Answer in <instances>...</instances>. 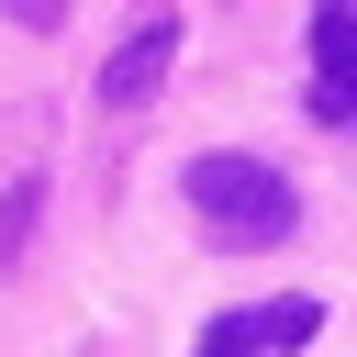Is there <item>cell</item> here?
<instances>
[{
    "instance_id": "1",
    "label": "cell",
    "mask_w": 357,
    "mask_h": 357,
    "mask_svg": "<svg viewBox=\"0 0 357 357\" xmlns=\"http://www.w3.org/2000/svg\"><path fill=\"white\" fill-rule=\"evenodd\" d=\"M190 212L223 234V245H290V223H301V190L268 167V156H190Z\"/></svg>"
},
{
    "instance_id": "6",
    "label": "cell",
    "mask_w": 357,
    "mask_h": 357,
    "mask_svg": "<svg viewBox=\"0 0 357 357\" xmlns=\"http://www.w3.org/2000/svg\"><path fill=\"white\" fill-rule=\"evenodd\" d=\"M324 11H357V0H324Z\"/></svg>"
},
{
    "instance_id": "2",
    "label": "cell",
    "mask_w": 357,
    "mask_h": 357,
    "mask_svg": "<svg viewBox=\"0 0 357 357\" xmlns=\"http://www.w3.org/2000/svg\"><path fill=\"white\" fill-rule=\"evenodd\" d=\"M167 67H178V11L145 0V11L123 22V45L100 56V100H112V112H145V100L167 89Z\"/></svg>"
},
{
    "instance_id": "3",
    "label": "cell",
    "mask_w": 357,
    "mask_h": 357,
    "mask_svg": "<svg viewBox=\"0 0 357 357\" xmlns=\"http://www.w3.org/2000/svg\"><path fill=\"white\" fill-rule=\"evenodd\" d=\"M324 335V301L312 290H279V301H245V312H212L201 324V357H290Z\"/></svg>"
},
{
    "instance_id": "4",
    "label": "cell",
    "mask_w": 357,
    "mask_h": 357,
    "mask_svg": "<svg viewBox=\"0 0 357 357\" xmlns=\"http://www.w3.org/2000/svg\"><path fill=\"white\" fill-rule=\"evenodd\" d=\"M312 112L357 123V11H312Z\"/></svg>"
},
{
    "instance_id": "5",
    "label": "cell",
    "mask_w": 357,
    "mask_h": 357,
    "mask_svg": "<svg viewBox=\"0 0 357 357\" xmlns=\"http://www.w3.org/2000/svg\"><path fill=\"white\" fill-rule=\"evenodd\" d=\"M33 212H45V178L22 167V178L0 190V268H22V245H33Z\"/></svg>"
}]
</instances>
